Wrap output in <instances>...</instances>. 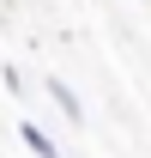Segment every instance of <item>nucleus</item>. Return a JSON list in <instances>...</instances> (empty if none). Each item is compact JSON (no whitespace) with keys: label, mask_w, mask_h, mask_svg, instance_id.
Returning <instances> with one entry per match:
<instances>
[{"label":"nucleus","mask_w":151,"mask_h":158,"mask_svg":"<svg viewBox=\"0 0 151 158\" xmlns=\"http://www.w3.org/2000/svg\"><path fill=\"white\" fill-rule=\"evenodd\" d=\"M48 98H55V110H60V116H67V122H85V103H79L73 91L60 85V79H48Z\"/></svg>","instance_id":"f03ea898"},{"label":"nucleus","mask_w":151,"mask_h":158,"mask_svg":"<svg viewBox=\"0 0 151 158\" xmlns=\"http://www.w3.org/2000/svg\"><path fill=\"white\" fill-rule=\"evenodd\" d=\"M18 140H24V152H30V158H60V146L42 134L37 122H24V128H18Z\"/></svg>","instance_id":"f257e3e1"}]
</instances>
